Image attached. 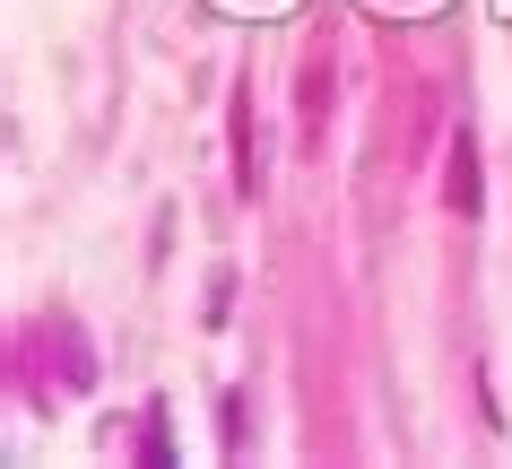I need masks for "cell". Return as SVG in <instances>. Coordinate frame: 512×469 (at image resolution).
<instances>
[{
  "label": "cell",
  "mask_w": 512,
  "mask_h": 469,
  "mask_svg": "<svg viewBox=\"0 0 512 469\" xmlns=\"http://www.w3.org/2000/svg\"><path fill=\"white\" fill-rule=\"evenodd\" d=\"M443 174H452L443 200H452L460 218H478V139H469V131H452V166H443Z\"/></svg>",
  "instance_id": "obj_1"
}]
</instances>
